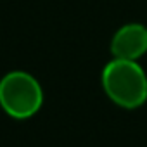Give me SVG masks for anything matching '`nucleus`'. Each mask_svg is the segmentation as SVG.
<instances>
[{
	"label": "nucleus",
	"mask_w": 147,
	"mask_h": 147,
	"mask_svg": "<svg viewBox=\"0 0 147 147\" xmlns=\"http://www.w3.org/2000/svg\"><path fill=\"white\" fill-rule=\"evenodd\" d=\"M43 104L38 80L26 71H11L0 80V107L14 119L35 116Z\"/></svg>",
	"instance_id": "obj_2"
},
{
	"label": "nucleus",
	"mask_w": 147,
	"mask_h": 147,
	"mask_svg": "<svg viewBox=\"0 0 147 147\" xmlns=\"http://www.w3.org/2000/svg\"><path fill=\"white\" fill-rule=\"evenodd\" d=\"M147 52V28L140 23L121 26L111 40V54L118 59L138 61Z\"/></svg>",
	"instance_id": "obj_3"
},
{
	"label": "nucleus",
	"mask_w": 147,
	"mask_h": 147,
	"mask_svg": "<svg viewBox=\"0 0 147 147\" xmlns=\"http://www.w3.org/2000/svg\"><path fill=\"white\" fill-rule=\"evenodd\" d=\"M102 88L106 95L123 109H137L147 100V75L137 61H109L102 69Z\"/></svg>",
	"instance_id": "obj_1"
}]
</instances>
